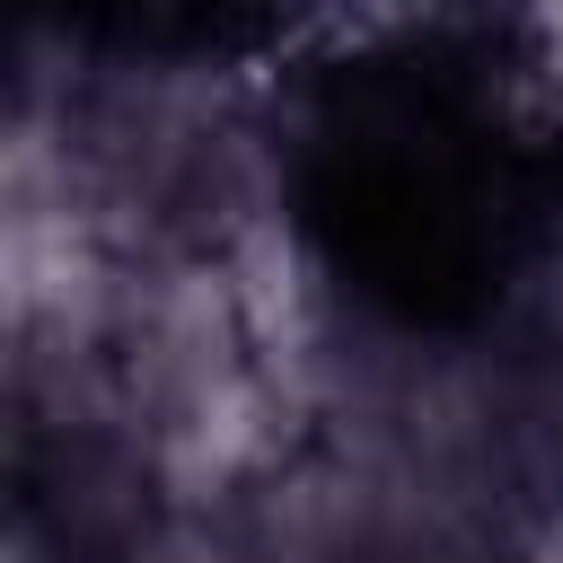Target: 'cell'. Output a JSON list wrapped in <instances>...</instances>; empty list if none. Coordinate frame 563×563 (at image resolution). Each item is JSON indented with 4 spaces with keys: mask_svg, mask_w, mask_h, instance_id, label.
I'll list each match as a JSON object with an SVG mask.
<instances>
[{
    "mask_svg": "<svg viewBox=\"0 0 563 563\" xmlns=\"http://www.w3.org/2000/svg\"><path fill=\"white\" fill-rule=\"evenodd\" d=\"M554 563H563V537H554Z\"/></svg>",
    "mask_w": 563,
    "mask_h": 563,
    "instance_id": "6da1fadb",
    "label": "cell"
}]
</instances>
